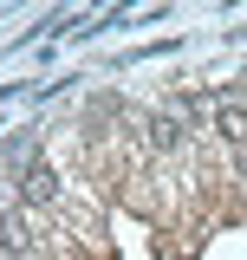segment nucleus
Returning <instances> with one entry per match:
<instances>
[{
	"mask_svg": "<svg viewBox=\"0 0 247 260\" xmlns=\"http://www.w3.org/2000/svg\"><path fill=\"white\" fill-rule=\"evenodd\" d=\"M0 241H7V247H13V254H26V247H33V228L20 221V215H13V208H0Z\"/></svg>",
	"mask_w": 247,
	"mask_h": 260,
	"instance_id": "obj_3",
	"label": "nucleus"
},
{
	"mask_svg": "<svg viewBox=\"0 0 247 260\" xmlns=\"http://www.w3.org/2000/svg\"><path fill=\"white\" fill-rule=\"evenodd\" d=\"M215 130L234 150H247V98H215Z\"/></svg>",
	"mask_w": 247,
	"mask_h": 260,
	"instance_id": "obj_2",
	"label": "nucleus"
},
{
	"mask_svg": "<svg viewBox=\"0 0 247 260\" xmlns=\"http://www.w3.org/2000/svg\"><path fill=\"white\" fill-rule=\"evenodd\" d=\"M20 195H26L33 208H52V202H59V169L46 156H33L26 169H20Z\"/></svg>",
	"mask_w": 247,
	"mask_h": 260,
	"instance_id": "obj_1",
	"label": "nucleus"
}]
</instances>
